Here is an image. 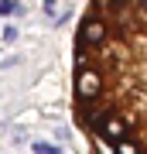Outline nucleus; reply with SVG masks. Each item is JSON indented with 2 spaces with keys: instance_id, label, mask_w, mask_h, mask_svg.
Masks as SVG:
<instances>
[{
  "instance_id": "1",
  "label": "nucleus",
  "mask_w": 147,
  "mask_h": 154,
  "mask_svg": "<svg viewBox=\"0 0 147 154\" xmlns=\"http://www.w3.org/2000/svg\"><path fill=\"white\" fill-rule=\"evenodd\" d=\"M72 113L93 154H147V0H89L72 41Z\"/></svg>"
}]
</instances>
